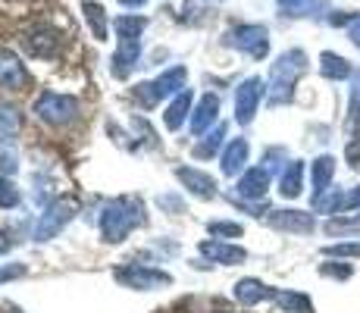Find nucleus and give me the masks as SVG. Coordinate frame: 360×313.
Returning <instances> with one entry per match:
<instances>
[{
  "label": "nucleus",
  "instance_id": "1",
  "mask_svg": "<svg viewBox=\"0 0 360 313\" xmlns=\"http://www.w3.org/2000/svg\"><path fill=\"white\" fill-rule=\"evenodd\" d=\"M144 217V204L138 198H116L103 207L101 213V238L107 245H120V241L129 238L131 229H138Z\"/></svg>",
  "mask_w": 360,
  "mask_h": 313
},
{
  "label": "nucleus",
  "instance_id": "2",
  "mask_svg": "<svg viewBox=\"0 0 360 313\" xmlns=\"http://www.w3.org/2000/svg\"><path fill=\"white\" fill-rule=\"evenodd\" d=\"M304 69H307V53L292 47V51L279 53L276 63L269 66V103L273 107H282V103H288L295 97V85L297 79L304 75Z\"/></svg>",
  "mask_w": 360,
  "mask_h": 313
},
{
  "label": "nucleus",
  "instance_id": "3",
  "mask_svg": "<svg viewBox=\"0 0 360 313\" xmlns=\"http://www.w3.org/2000/svg\"><path fill=\"white\" fill-rule=\"evenodd\" d=\"M32 113L47 125H72L79 120V101L69 94H57V91H44L34 97Z\"/></svg>",
  "mask_w": 360,
  "mask_h": 313
},
{
  "label": "nucleus",
  "instance_id": "4",
  "mask_svg": "<svg viewBox=\"0 0 360 313\" xmlns=\"http://www.w3.org/2000/svg\"><path fill=\"white\" fill-rule=\"evenodd\" d=\"M185 79H188L185 66H172V69H166L160 79L138 85V88H135V97L144 103V107H154V103H157V101H163V97H169V94H182V91H185Z\"/></svg>",
  "mask_w": 360,
  "mask_h": 313
},
{
  "label": "nucleus",
  "instance_id": "5",
  "mask_svg": "<svg viewBox=\"0 0 360 313\" xmlns=\"http://www.w3.org/2000/svg\"><path fill=\"white\" fill-rule=\"evenodd\" d=\"M113 279L120 285H126V288H135V291H157V288L172 285L169 273L154 269V267H141V263H129V267L113 269Z\"/></svg>",
  "mask_w": 360,
  "mask_h": 313
},
{
  "label": "nucleus",
  "instance_id": "6",
  "mask_svg": "<svg viewBox=\"0 0 360 313\" xmlns=\"http://www.w3.org/2000/svg\"><path fill=\"white\" fill-rule=\"evenodd\" d=\"M72 217H75V204H72V200H66V198L53 200V204L38 217V222H34V241L57 238L69 222H72Z\"/></svg>",
  "mask_w": 360,
  "mask_h": 313
},
{
  "label": "nucleus",
  "instance_id": "7",
  "mask_svg": "<svg viewBox=\"0 0 360 313\" xmlns=\"http://www.w3.org/2000/svg\"><path fill=\"white\" fill-rule=\"evenodd\" d=\"M226 47H235V51L248 53L254 60H263L269 51V32L263 25H238V29L226 32Z\"/></svg>",
  "mask_w": 360,
  "mask_h": 313
},
{
  "label": "nucleus",
  "instance_id": "8",
  "mask_svg": "<svg viewBox=\"0 0 360 313\" xmlns=\"http://www.w3.org/2000/svg\"><path fill=\"white\" fill-rule=\"evenodd\" d=\"M260 97H263V82L257 79V75H251V79H245L238 85V91H235V120H238L241 125L254 122Z\"/></svg>",
  "mask_w": 360,
  "mask_h": 313
},
{
  "label": "nucleus",
  "instance_id": "9",
  "mask_svg": "<svg viewBox=\"0 0 360 313\" xmlns=\"http://www.w3.org/2000/svg\"><path fill=\"white\" fill-rule=\"evenodd\" d=\"M266 222L276 232H292V235H310L316 229L314 213H304V210H269Z\"/></svg>",
  "mask_w": 360,
  "mask_h": 313
},
{
  "label": "nucleus",
  "instance_id": "10",
  "mask_svg": "<svg viewBox=\"0 0 360 313\" xmlns=\"http://www.w3.org/2000/svg\"><path fill=\"white\" fill-rule=\"evenodd\" d=\"M200 257L210 263H223V267H238V263L248 260V250L238 245H229V241H219V238H207L200 241Z\"/></svg>",
  "mask_w": 360,
  "mask_h": 313
},
{
  "label": "nucleus",
  "instance_id": "11",
  "mask_svg": "<svg viewBox=\"0 0 360 313\" xmlns=\"http://www.w3.org/2000/svg\"><path fill=\"white\" fill-rule=\"evenodd\" d=\"M266 191H269V170L266 166H251V170H245L238 179V185H235V194H238L241 200H260Z\"/></svg>",
  "mask_w": 360,
  "mask_h": 313
},
{
  "label": "nucleus",
  "instance_id": "12",
  "mask_svg": "<svg viewBox=\"0 0 360 313\" xmlns=\"http://www.w3.org/2000/svg\"><path fill=\"white\" fill-rule=\"evenodd\" d=\"M176 179L182 182V188H188V194H195V198H200V200L217 198V182H213V176L195 170V166H179Z\"/></svg>",
  "mask_w": 360,
  "mask_h": 313
},
{
  "label": "nucleus",
  "instance_id": "13",
  "mask_svg": "<svg viewBox=\"0 0 360 313\" xmlns=\"http://www.w3.org/2000/svg\"><path fill=\"white\" fill-rule=\"evenodd\" d=\"M60 44H63V38L53 29H44V25H38V29L29 32V38H25V51H29L32 57H44V60L57 57Z\"/></svg>",
  "mask_w": 360,
  "mask_h": 313
},
{
  "label": "nucleus",
  "instance_id": "14",
  "mask_svg": "<svg viewBox=\"0 0 360 313\" xmlns=\"http://www.w3.org/2000/svg\"><path fill=\"white\" fill-rule=\"evenodd\" d=\"M219 116V97L217 94H204L198 101L195 113H191V135H204Z\"/></svg>",
  "mask_w": 360,
  "mask_h": 313
},
{
  "label": "nucleus",
  "instance_id": "15",
  "mask_svg": "<svg viewBox=\"0 0 360 313\" xmlns=\"http://www.w3.org/2000/svg\"><path fill=\"white\" fill-rule=\"evenodd\" d=\"M248 154H251V148H248L245 138H232V141L226 144L223 157H219L226 176H241V172H245V163H248Z\"/></svg>",
  "mask_w": 360,
  "mask_h": 313
},
{
  "label": "nucleus",
  "instance_id": "16",
  "mask_svg": "<svg viewBox=\"0 0 360 313\" xmlns=\"http://www.w3.org/2000/svg\"><path fill=\"white\" fill-rule=\"evenodd\" d=\"M25 85V66L16 53L0 47V88H22Z\"/></svg>",
  "mask_w": 360,
  "mask_h": 313
},
{
  "label": "nucleus",
  "instance_id": "17",
  "mask_svg": "<svg viewBox=\"0 0 360 313\" xmlns=\"http://www.w3.org/2000/svg\"><path fill=\"white\" fill-rule=\"evenodd\" d=\"M138 57H141V41H120V51L113 53V66H110V72H113L116 79H126L131 69H135Z\"/></svg>",
  "mask_w": 360,
  "mask_h": 313
},
{
  "label": "nucleus",
  "instance_id": "18",
  "mask_svg": "<svg viewBox=\"0 0 360 313\" xmlns=\"http://www.w3.org/2000/svg\"><path fill=\"white\" fill-rule=\"evenodd\" d=\"M276 288H266L260 279H241L235 282V301H241L245 307H254V304L266 301V298H273Z\"/></svg>",
  "mask_w": 360,
  "mask_h": 313
},
{
  "label": "nucleus",
  "instance_id": "19",
  "mask_svg": "<svg viewBox=\"0 0 360 313\" xmlns=\"http://www.w3.org/2000/svg\"><path fill=\"white\" fill-rule=\"evenodd\" d=\"M188 113H191V91L176 94V97H172V101H169V107H166V113H163L166 129H169V132L182 129V122L188 120Z\"/></svg>",
  "mask_w": 360,
  "mask_h": 313
},
{
  "label": "nucleus",
  "instance_id": "20",
  "mask_svg": "<svg viewBox=\"0 0 360 313\" xmlns=\"http://www.w3.org/2000/svg\"><path fill=\"white\" fill-rule=\"evenodd\" d=\"M279 191H282V198H288V200L304 191V163L301 160H292V163L285 166V172H282V179H279Z\"/></svg>",
  "mask_w": 360,
  "mask_h": 313
},
{
  "label": "nucleus",
  "instance_id": "21",
  "mask_svg": "<svg viewBox=\"0 0 360 313\" xmlns=\"http://www.w3.org/2000/svg\"><path fill=\"white\" fill-rule=\"evenodd\" d=\"M320 72H323V79H329V82H345V79H351V63L345 60V57H338V53H332L326 51L320 57Z\"/></svg>",
  "mask_w": 360,
  "mask_h": 313
},
{
  "label": "nucleus",
  "instance_id": "22",
  "mask_svg": "<svg viewBox=\"0 0 360 313\" xmlns=\"http://www.w3.org/2000/svg\"><path fill=\"white\" fill-rule=\"evenodd\" d=\"M332 176H335V160H332L329 154L316 157V160H314V200L323 198V194L329 191Z\"/></svg>",
  "mask_w": 360,
  "mask_h": 313
},
{
  "label": "nucleus",
  "instance_id": "23",
  "mask_svg": "<svg viewBox=\"0 0 360 313\" xmlns=\"http://www.w3.org/2000/svg\"><path fill=\"white\" fill-rule=\"evenodd\" d=\"M273 301L279 304L285 313H314V304H310V298L301 295V291H276Z\"/></svg>",
  "mask_w": 360,
  "mask_h": 313
},
{
  "label": "nucleus",
  "instance_id": "24",
  "mask_svg": "<svg viewBox=\"0 0 360 313\" xmlns=\"http://www.w3.org/2000/svg\"><path fill=\"white\" fill-rule=\"evenodd\" d=\"M144 25H148L144 16H120L116 19V34H120V41H138Z\"/></svg>",
  "mask_w": 360,
  "mask_h": 313
},
{
  "label": "nucleus",
  "instance_id": "25",
  "mask_svg": "<svg viewBox=\"0 0 360 313\" xmlns=\"http://www.w3.org/2000/svg\"><path fill=\"white\" fill-rule=\"evenodd\" d=\"M82 13H85L88 29L94 32V38L107 41V16H103V6L101 4H85V6H82Z\"/></svg>",
  "mask_w": 360,
  "mask_h": 313
},
{
  "label": "nucleus",
  "instance_id": "26",
  "mask_svg": "<svg viewBox=\"0 0 360 313\" xmlns=\"http://www.w3.org/2000/svg\"><path fill=\"white\" fill-rule=\"evenodd\" d=\"M223 138H226V122H219L217 129L210 132V135L204 138V141L195 148V154L198 157H217V151H219V144H223Z\"/></svg>",
  "mask_w": 360,
  "mask_h": 313
},
{
  "label": "nucleus",
  "instance_id": "27",
  "mask_svg": "<svg viewBox=\"0 0 360 313\" xmlns=\"http://www.w3.org/2000/svg\"><path fill=\"white\" fill-rule=\"evenodd\" d=\"M279 6L285 10V16H310V13L323 10L320 0H279Z\"/></svg>",
  "mask_w": 360,
  "mask_h": 313
},
{
  "label": "nucleus",
  "instance_id": "28",
  "mask_svg": "<svg viewBox=\"0 0 360 313\" xmlns=\"http://www.w3.org/2000/svg\"><path fill=\"white\" fill-rule=\"evenodd\" d=\"M326 232L329 235H354L360 232V213L357 217H335L326 222Z\"/></svg>",
  "mask_w": 360,
  "mask_h": 313
},
{
  "label": "nucleus",
  "instance_id": "29",
  "mask_svg": "<svg viewBox=\"0 0 360 313\" xmlns=\"http://www.w3.org/2000/svg\"><path fill=\"white\" fill-rule=\"evenodd\" d=\"M19 110L13 107V103H4L0 101V132H4V135H16L19 132Z\"/></svg>",
  "mask_w": 360,
  "mask_h": 313
},
{
  "label": "nucleus",
  "instance_id": "30",
  "mask_svg": "<svg viewBox=\"0 0 360 313\" xmlns=\"http://www.w3.org/2000/svg\"><path fill=\"white\" fill-rule=\"evenodd\" d=\"M207 232L213 235V238H241V232L245 229L238 226V222H226V219H213L210 226H207Z\"/></svg>",
  "mask_w": 360,
  "mask_h": 313
},
{
  "label": "nucleus",
  "instance_id": "31",
  "mask_svg": "<svg viewBox=\"0 0 360 313\" xmlns=\"http://www.w3.org/2000/svg\"><path fill=\"white\" fill-rule=\"evenodd\" d=\"M360 122V72L351 75V97H348V125Z\"/></svg>",
  "mask_w": 360,
  "mask_h": 313
},
{
  "label": "nucleus",
  "instance_id": "32",
  "mask_svg": "<svg viewBox=\"0 0 360 313\" xmlns=\"http://www.w3.org/2000/svg\"><path fill=\"white\" fill-rule=\"evenodd\" d=\"M19 204V188L10 179L0 176V207H16Z\"/></svg>",
  "mask_w": 360,
  "mask_h": 313
},
{
  "label": "nucleus",
  "instance_id": "33",
  "mask_svg": "<svg viewBox=\"0 0 360 313\" xmlns=\"http://www.w3.org/2000/svg\"><path fill=\"white\" fill-rule=\"evenodd\" d=\"M326 257H360V241H345V245H329L323 248Z\"/></svg>",
  "mask_w": 360,
  "mask_h": 313
},
{
  "label": "nucleus",
  "instance_id": "34",
  "mask_svg": "<svg viewBox=\"0 0 360 313\" xmlns=\"http://www.w3.org/2000/svg\"><path fill=\"white\" fill-rule=\"evenodd\" d=\"M345 160H348L351 170H360V122H357V132L351 135L348 148H345Z\"/></svg>",
  "mask_w": 360,
  "mask_h": 313
},
{
  "label": "nucleus",
  "instance_id": "35",
  "mask_svg": "<svg viewBox=\"0 0 360 313\" xmlns=\"http://www.w3.org/2000/svg\"><path fill=\"white\" fill-rule=\"evenodd\" d=\"M351 263H323L320 276H329V279H351Z\"/></svg>",
  "mask_w": 360,
  "mask_h": 313
},
{
  "label": "nucleus",
  "instance_id": "36",
  "mask_svg": "<svg viewBox=\"0 0 360 313\" xmlns=\"http://www.w3.org/2000/svg\"><path fill=\"white\" fill-rule=\"evenodd\" d=\"M19 276H25V267H22V263H10V267H0V282L19 279Z\"/></svg>",
  "mask_w": 360,
  "mask_h": 313
},
{
  "label": "nucleus",
  "instance_id": "37",
  "mask_svg": "<svg viewBox=\"0 0 360 313\" xmlns=\"http://www.w3.org/2000/svg\"><path fill=\"white\" fill-rule=\"evenodd\" d=\"M348 34H351V41L360 47V13L357 16H351V23H348Z\"/></svg>",
  "mask_w": 360,
  "mask_h": 313
},
{
  "label": "nucleus",
  "instance_id": "38",
  "mask_svg": "<svg viewBox=\"0 0 360 313\" xmlns=\"http://www.w3.org/2000/svg\"><path fill=\"white\" fill-rule=\"evenodd\" d=\"M6 250H10V241H6V235L0 232V254H6Z\"/></svg>",
  "mask_w": 360,
  "mask_h": 313
},
{
  "label": "nucleus",
  "instance_id": "39",
  "mask_svg": "<svg viewBox=\"0 0 360 313\" xmlns=\"http://www.w3.org/2000/svg\"><path fill=\"white\" fill-rule=\"evenodd\" d=\"M120 4H122V6H144L148 0H120Z\"/></svg>",
  "mask_w": 360,
  "mask_h": 313
}]
</instances>
